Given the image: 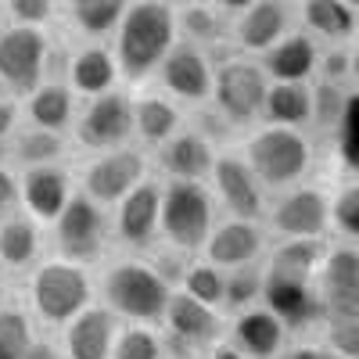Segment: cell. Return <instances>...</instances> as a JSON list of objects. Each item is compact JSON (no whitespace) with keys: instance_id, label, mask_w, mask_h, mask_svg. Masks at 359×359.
Wrapping results in <instances>:
<instances>
[{"instance_id":"cell-1","label":"cell","mask_w":359,"mask_h":359,"mask_svg":"<svg viewBox=\"0 0 359 359\" xmlns=\"http://www.w3.org/2000/svg\"><path fill=\"white\" fill-rule=\"evenodd\" d=\"M172 284L162 273V266L137 259V255H123L111 259L104 266V273L97 280V294L101 306H108L118 323H144V327H162L169 302H172Z\"/></svg>"},{"instance_id":"cell-2","label":"cell","mask_w":359,"mask_h":359,"mask_svg":"<svg viewBox=\"0 0 359 359\" xmlns=\"http://www.w3.org/2000/svg\"><path fill=\"white\" fill-rule=\"evenodd\" d=\"M111 50L118 72L126 83H144L147 76H155L165 62V54L180 43L176 33V11L165 0H133L123 25L111 36Z\"/></svg>"},{"instance_id":"cell-3","label":"cell","mask_w":359,"mask_h":359,"mask_svg":"<svg viewBox=\"0 0 359 359\" xmlns=\"http://www.w3.org/2000/svg\"><path fill=\"white\" fill-rule=\"evenodd\" d=\"M241 155L259 176V184L269 194H280L287 187L306 184L316 169V144L306 130H291V126H266L259 123L245 144Z\"/></svg>"},{"instance_id":"cell-4","label":"cell","mask_w":359,"mask_h":359,"mask_svg":"<svg viewBox=\"0 0 359 359\" xmlns=\"http://www.w3.org/2000/svg\"><path fill=\"white\" fill-rule=\"evenodd\" d=\"M97 284L90 277V269L72 259H43L25 284L29 309L43 327H69L86 306H94Z\"/></svg>"},{"instance_id":"cell-5","label":"cell","mask_w":359,"mask_h":359,"mask_svg":"<svg viewBox=\"0 0 359 359\" xmlns=\"http://www.w3.org/2000/svg\"><path fill=\"white\" fill-rule=\"evenodd\" d=\"M219 223V205L208 184L162 180V245L184 259H198Z\"/></svg>"},{"instance_id":"cell-6","label":"cell","mask_w":359,"mask_h":359,"mask_svg":"<svg viewBox=\"0 0 359 359\" xmlns=\"http://www.w3.org/2000/svg\"><path fill=\"white\" fill-rule=\"evenodd\" d=\"M269 94V76L259 62H252L248 54L223 57L216 65L212 79V108L230 130H248L262 123V104Z\"/></svg>"},{"instance_id":"cell-7","label":"cell","mask_w":359,"mask_h":359,"mask_svg":"<svg viewBox=\"0 0 359 359\" xmlns=\"http://www.w3.org/2000/svg\"><path fill=\"white\" fill-rule=\"evenodd\" d=\"M262 223L277 241H291V237L327 241V233L334 230V191L306 180L298 187L269 194V208Z\"/></svg>"},{"instance_id":"cell-8","label":"cell","mask_w":359,"mask_h":359,"mask_svg":"<svg viewBox=\"0 0 359 359\" xmlns=\"http://www.w3.org/2000/svg\"><path fill=\"white\" fill-rule=\"evenodd\" d=\"M50 241H54V252L62 259H72V262H101L108 245L115 241L111 237V208L97 205L94 198H86L83 191L72 194V201L65 205V212L57 216L50 226Z\"/></svg>"},{"instance_id":"cell-9","label":"cell","mask_w":359,"mask_h":359,"mask_svg":"<svg viewBox=\"0 0 359 359\" xmlns=\"http://www.w3.org/2000/svg\"><path fill=\"white\" fill-rule=\"evenodd\" d=\"M162 338H165V355L169 359H198L208 355L216 341L226 338V313L198 302V298L172 291V302L162 323Z\"/></svg>"},{"instance_id":"cell-10","label":"cell","mask_w":359,"mask_h":359,"mask_svg":"<svg viewBox=\"0 0 359 359\" xmlns=\"http://www.w3.org/2000/svg\"><path fill=\"white\" fill-rule=\"evenodd\" d=\"M76 144L86 155H104V151H118L130 147L137 140V126H133V97L126 90H108L101 97H90L79 108V118L72 126Z\"/></svg>"},{"instance_id":"cell-11","label":"cell","mask_w":359,"mask_h":359,"mask_svg":"<svg viewBox=\"0 0 359 359\" xmlns=\"http://www.w3.org/2000/svg\"><path fill=\"white\" fill-rule=\"evenodd\" d=\"M147 176H151V158H147L140 144H130V147H118V151L90 155L79 169V191L104 208H115Z\"/></svg>"},{"instance_id":"cell-12","label":"cell","mask_w":359,"mask_h":359,"mask_svg":"<svg viewBox=\"0 0 359 359\" xmlns=\"http://www.w3.org/2000/svg\"><path fill=\"white\" fill-rule=\"evenodd\" d=\"M50 40L40 25H8L0 29V83L11 97H29L47 79Z\"/></svg>"},{"instance_id":"cell-13","label":"cell","mask_w":359,"mask_h":359,"mask_svg":"<svg viewBox=\"0 0 359 359\" xmlns=\"http://www.w3.org/2000/svg\"><path fill=\"white\" fill-rule=\"evenodd\" d=\"M208 191H212L219 212L230 219H266L269 208V191L259 184V176L245 162L241 151H219L212 176H208Z\"/></svg>"},{"instance_id":"cell-14","label":"cell","mask_w":359,"mask_h":359,"mask_svg":"<svg viewBox=\"0 0 359 359\" xmlns=\"http://www.w3.org/2000/svg\"><path fill=\"white\" fill-rule=\"evenodd\" d=\"M111 237L130 252H147L162 241V180L147 176L111 208Z\"/></svg>"},{"instance_id":"cell-15","label":"cell","mask_w":359,"mask_h":359,"mask_svg":"<svg viewBox=\"0 0 359 359\" xmlns=\"http://www.w3.org/2000/svg\"><path fill=\"white\" fill-rule=\"evenodd\" d=\"M316 294L323 306V320L359 316V245H327L316 269Z\"/></svg>"},{"instance_id":"cell-16","label":"cell","mask_w":359,"mask_h":359,"mask_svg":"<svg viewBox=\"0 0 359 359\" xmlns=\"http://www.w3.org/2000/svg\"><path fill=\"white\" fill-rule=\"evenodd\" d=\"M165 97L180 101V104H194V108H205L212 101V79H216V65L208 50L194 47V43H184L180 40L169 54L162 69L155 72Z\"/></svg>"},{"instance_id":"cell-17","label":"cell","mask_w":359,"mask_h":359,"mask_svg":"<svg viewBox=\"0 0 359 359\" xmlns=\"http://www.w3.org/2000/svg\"><path fill=\"white\" fill-rule=\"evenodd\" d=\"M266 223H255V219H230L223 216L208 237V245L201 252V259H208L219 269H248V266H262L269 245H266Z\"/></svg>"},{"instance_id":"cell-18","label":"cell","mask_w":359,"mask_h":359,"mask_svg":"<svg viewBox=\"0 0 359 359\" xmlns=\"http://www.w3.org/2000/svg\"><path fill=\"white\" fill-rule=\"evenodd\" d=\"M18 184H22V212L33 216L43 226H50L57 216H62L65 205L76 194V180H72L65 162L18 169Z\"/></svg>"},{"instance_id":"cell-19","label":"cell","mask_w":359,"mask_h":359,"mask_svg":"<svg viewBox=\"0 0 359 359\" xmlns=\"http://www.w3.org/2000/svg\"><path fill=\"white\" fill-rule=\"evenodd\" d=\"M219 158L216 140L201 133L198 126L180 130L172 140H165L155 151V169L165 180H184V184H208L212 165Z\"/></svg>"},{"instance_id":"cell-20","label":"cell","mask_w":359,"mask_h":359,"mask_svg":"<svg viewBox=\"0 0 359 359\" xmlns=\"http://www.w3.org/2000/svg\"><path fill=\"white\" fill-rule=\"evenodd\" d=\"M262 306L269 313H277V320L287 327L291 334L309 331V327H323V306H320V294H316L313 280H291V277L266 273Z\"/></svg>"},{"instance_id":"cell-21","label":"cell","mask_w":359,"mask_h":359,"mask_svg":"<svg viewBox=\"0 0 359 359\" xmlns=\"http://www.w3.org/2000/svg\"><path fill=\"white\" fill-rule=\"evenodd\" d=\"M118 316L94 302L86 306L69 327H62V348L69 359H111L115 338H118Z\"/></svg>"},{"instance_id":"cell-22","label":"cell","mask_w":359,"mask_h":359,"mask_svg":"<svg viewBox=\"0 0 359 359\" xmlns=\"http://www.w3.org/2000/svg\"><path fill=\"white\" fill-rule=\"evenodd\" d=\"M287 327L266 306H252L230 316V341L248 359H280L287 348Z\"/></svg>"},{"instance_id":"cell-23","label":"cell","mask_w":359,"mask_h":359,"mask_svg":"<svg viewBox=\"0 0 359 359\" xmlns=\"http://www.w3.org/2000/svg\"><path fill=\"white\" fill-rule=\"evenodd\" d=\"M291 8L287 0H255V4L233 22V43L241 54H266L273 43L287 36Z\"/></svg>"},{"instance_id":"cell-24","label":"cell","mask_w":359,"mask_h":359,"mask_svg":"<svg viewBox=\"0 0 359 359\" xmlns=\"http://www.w3.org/2000/svg\"><path fill=\"white\" fill-rule=\"evenodd\" d=\"M79 118V101H76V90L62 79H43L33 94L25 97V123L29 126H40L50 133H72Z\"/></svg>"},{"instance_id":"cell-25","label":"cell","mask_w":359,"mask_h":359,"mask_svg":"<svg viewBox=\"0 0 359 359\" xmlns=\"http://www.w3.org/2000/svg\"><path fill=\"white\" fill-rule=\"evenodd\" d=\"M320 47L309 33H287L280 43H273L262 54V69L269 83H313L316 79Z\"/></svg>"},{"instance_id":"cell-26","label":"cell","mask_w":359,"mask_h":359,"mask_svg":"<svg viewBox=\"0 0 359 359\" xmlns=\"http://www.w3.org/2000/svg\"><path fill=\"white\" fill-rule=\"evenodd\" d=\"M65 83L76 90V97L90 101V97H101L108 90H115V83L123 79L118 72V62H115V50L101 47V43H90V47H79L72 57H69V69H65Z\"/></svg>"},{"instance_id":"cell-27","label":"cell","mask_w":359,"mask_h":359,"mask_svg":"<svg viewBox=\"0 0 359 359\" xmlns=\"http://www.w3.org/2000/svg\"><path fill=\"white\" fill-rule=\"evenodd\" d=\"M43 223L33 216L15 212L11 219L0 223V269L11 273H33L43 262Z\"/></svg>"},{"instance_id":"cell-28","label":"cell","mask_w":359,"mask_h":359,"mask_svg":"<svg viewBox=\"0 0 359 359\" xmlns=\"http://www.w3.org/2000/svg\"><path fill=\"white\" fill-rule=\"evenodd\" d=\"M133 126H137L140 147L158 151L165 140H172L184 130V111L165 94H140V97H133Z\"/></svg>"},{"instance_id":"cell-29","label":"cell","mask_w":359,"mask_h":359,"mask_svg":"<svg viewBox=\"0 0 359 359\" xmlns=\"http://www.w3.org/2000/svg\"><path fill=\"white\" fill-rule=\"evenodd\" d=\"M262 123L309 130L313 126V83H269V94L262 104Z\"/></svg>"},{"instance_id":"cell-30","label":"cell","mask_w":359,"mask_h":359,"mask_svg":"<svg viewBox=\"0 0 359 359\" xmlns=\"http://www.w3.org/2000/svg\"><path fill=\"white\" fill-rule=\"evenodd\" d=\"M327 252V241H309V237H291V241H277L266 252L262 269L273 277H291V280H313L316 284V269Z\"/></svg>"},{"instance_id":"cell-31","label":"cell","mask_w":359,"mask_h":359,"mask_svg":"<svg viewBox=\"0 0 359 359\" xmlns=\"http://www.w3.org/2000/svg\"><path fill=\"white\" fill-rule=\"evenodd\" d=\"M302 25L313 40L348 43V40H355L359 15L345 0H302Z\"/></svg>"},{"instance_id":"cell-32","label":"cell","mask_w":359,"mask_h":359,"mask_svg":"<svg viewBox=\"0 0 359 359\" xmlns=\"http://www.w3.org/2000/svg\"><path fill=\"white\" fill-rule=\"evenodd\" d=\"M130 4L133 0H69L65 15H69V25L79 36L108 40V36H115V29L123 25Z\"/></svg>"},{"instance_id":"cell-33","label":"cell","mask_w":359,"mask_h":359,"mask_svg":"<svg viewBox=\"0 0 359 359\" xmlns=\"http://www.w3.org/2000/svg\"><path fill=\"white\" fill-rule=\"evenodd\" d=\"M65 151H69V137L65 133H50V130L29 126V123L11 137V165L15 169L65 162Z\"/></svg>"},{"instance_id":"cell-34","label":"cell","mask_w":359,"mask_h":359,"mask_svg":"<svg viewBox=\"0 0 359 359\" xmlns=\"http://www.w3.org/2000/svg\"><path fill=\"white\" fill-rule=\"evenodd\" d=\"M176 33L184 43L212 50L216 43L226 40L230 25H226V15L216 4H187L184 11H176Z\"/></svg>"},{"instance_id":"cell-35","label":"cell","mask_w":359,"mask_h":359,"mask_svg":"<svg viewBox=\"0 0 359 359\" xmlns=\"http://www.w3.org/2000/svg\"><path fill=\"white\" fill-rule=\"evenodd\" d=\"M180 291L223 313V302H226V269L212 266V262L201 259V255L198 259H187L184 262V273H180Z\"/></svg>"},{"instance_id":"cell-36","label":"cell","mask_w":359,"mask_h":359,"mask_svg":"<svg viewBox=\"0 0 359 359\" xmlns=\"http://www.w3.org/2000/svg\"><path fill=\"white\" fill-rule=\"evenodd\" d=\"M331 147H334V158L341 162V169L348 176H359V86L348 90L345 111H341L338 130L331 137Z\"/></svg>"},{"instance_id":"cell-37","label":"cell","mask_w":359,"mask_h":359,"mask_svg":"<svg viewBox=\"0 0 359 359\" xmlns=\"http://www.w3.org/2000/svg\"><path fill=\"white\" fill-rule=\"evenodd\" d=\"M345 97H348V86L341 83H327V79H313V133L331 140L338 130V118L345 111Z\"/></svg>"},{"instance_id":"cell-38","label":"cell","mask_w":359,"mask_h":359,"mask_svg":"<svg viewBox=\"0 0 359 359\" xmlns=\"http://www.w3.org/2000/svg\"><path fill=\"white\" fill-rule=\"evenodd\" d=\"M111 359H169L165 355V338L158 327L144 323H123L111 348Z\"/></svg>"},{"instance_id":"cell-39","label":"cell","mask_w":359,"mask_h":359,"mask_svg":"<svg viewBox=\"0 0 359 359\" xmlns=\"http://www.w3.org/2000/svg\"><path fill=\"white\" fill-rule=\"evenodd\" d=\"M262 287H266V273L262 266H248V269H230L226 273V302L223 313H245L252 306H262Z\"/></svg>"},{"instance_id":"cell-40","label":"cell","mask_w":359,"mask_h":359,"mask_svg":"<svg viewBox=\"0 0 359 359\" xmlns=\"http://www.w3.org/2000/svg\"><path fill=\"white\" fill-rule=\"evenodd\" d=\"M334 233L359 245V176H348L334 191Z\"/></svg>"},{"instance_id":"cell-41","label":"cell","mask_w":359,"mask_h":359,"mask_svg":"<svg viewBox=\"0 0 359 359\" xmlns=\"http://www.w3.org/2000/svg\"><path fill=\"white\" fill-rule=\"evenodd\" d=\"M323 345L341 359H359V316H331L323 320Z\"/></svg>"},{"instance_id":"cell-42","label":"cell","mask_w":359,"mask_h":359,"mask_svg":"<svg viewBox=\"0 0 359 359\" xmlns=\"http://www.w3.org/2000/svg\"><path fill=\"white\" fill-rule=\"evenodd\" d=\"M316 79L327 83H348L352 79V47L345 43H331L327 50H320V62H316Z\"/></svg>"},{"instance_id":"cell-43","label":"cell","mask_w":359,"mask_h":359,"mask_svg":"<svg viewBox=\"0 0 359 359\" xmlns=\"http://www.w3.org/2000/svg\"><path fill=\"white\" fill-rule=\"evenodd\" d=\"M8 15L15 25H47L54 15V0H8Z\"/></svg>"},{"instance_id":"cell-44","label":"cell","mask_w":359,"mask_h":359,"mask_svg":"<svg viewBox=\"0 0 359 359\" xmlns=\"http://www.w3.org/2000/svg\"><path fill=\"white\" fill-rule=\"evenodd\" d=\"M22 212V184L15 165H0V223Z\"/></svg>"},{"instance_id":"cell-45","label":"cell","mask_w":359,"mask_h":359,"mask_svg":"<svg viewBox=\"0 0 359 359\" xmlns=\"http://www.w3.org/2000/svg\"><path fill=\"white\" fill-rule=\"evenodd\" d=\"M25 126V111L18 104V97H0V137L11 144V137Z\"/></svg>"},{"instance_id":"cell-46","label":"cell","mask_w":359,"mask_h":359,"mask_svg":"<svg viewBox=\"0 0 359 359\" xmlns=\"http://www.w3.org/2000/svg\"><path fill=\"white\" fill-rule=\"evenodd\" d=\"M280 359H341V355L331 352L323 341H298V345H287Z\"/></svg>"},{"instance_id":"cell-47","label":"cell","mask_w":359,"mask_h":359,"mask_svg":"<svg viewBox=\"0 0 359 359\" xmlns=\"http://www.w3.org/2000/svg\"><path fill=\"white\" fill-rule=\"evenodd\" d=\"M22 359H69L65 355V348H62V341H50V338H33L29 341V348L22 352Z\"/></svg>"},{"instance_id":"cell-48","label":"cell","mask_w":359,"mask_h":359,"mask_svg":"<svg viewBox=\"0 0 359 359\" xmlns=\"http://www.w3.org/2000/svg\"><path fill=\"white\" fill-rule=\"evenodd\" d=\"M205 359H248V355H245L241 348H237L230 338H223V341H216L212 348H208V355H205Z\"/></svg>"},{"instance_id":"cell-49","label":"cell","mask_w":359,"mask_h":359,"mask_svg":"<svg viewBox=\"0 0 359 359\" xmlns=\"http://www.w3.org/2000/svg\"><path fill=\"white\" fill-rule=\"evenodd\" d=\"M212 4H216L226 18H241V15H245L252 4H255V0H212Z\"/></svg>"},{"instance_id":"cell-50","label":"cell","mask_w":359,"mask_h":359,"mask_svg":"<svg viewBox=\"0 0 359 359\" xmlns=\"http://www.w3.org/2000/svg\"><path fill=\"white\" fill-rule=\"evenodd\" d=\"M0 359H22V348H15L11 341L0 338Z\"/></svg>"},{"instance_id":"cell-51","label":"cell","mask_w":359,"mask_h":359,"mask_svg":"<svg viewBox=\"0 0 359 359\" xmlns=\"http://www.w3.org/2000/svg\"><path fill=\"white\" fill-rule=\"evenodd\" d=\"M0 165H11V144L0 137Z\"/></svg>"},{"instance_id":"cell-52","label":"cell","mask_w":359,"mask_h":359,"mask_svg":"<svg viewBox=\"0 0 359 359\" xmlns=\"http://www.w3.org/2000/svg\"><path fill=\"white\" fill-rule=\"evenodd\" d=\"M352 83L359 86V47H352Z\"/></svg>"},{"instance_id":"cell-53","label":"cell","mask_w":359,"mask_h":359,"mask_svg":"<svg viewBox=\"0 0 359 359\" xmlns=\"http://www.w3.org/2000/svg\"><path fill=\"white\" fill-rule=\"evenodd\" d=\"M345 4H348V8H352V11L359 15V0H345Z\"/></svg>"},{"instance_id":"cell-54","label":"cell","mask_w":359,"mask_h":359,"mask_svg":"<svg viewBox=\"0 0 359 359\" xmlns=\"http://www.w3.org/2000/svg\"><path fill=\"white\" fill-rule=\"evenodd\" d=\"M355 47H359V29H355Z\"/></svg>"},{"instance_id":"cell-55","label":"cell","mask_w":359,"mask_h":359,"mask_svg":"<svg viewBox=\"0 0 359 359\" xmlns=\"http://www.w3.org/2000/svg\"><path fill=\"white\" fill-rule=\"evenodd\" d=\"M0 273H4V269H0Z\"/></svg>"}]
</instances>
